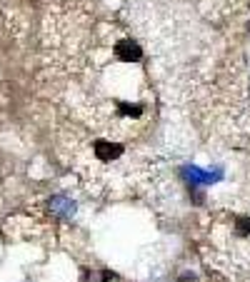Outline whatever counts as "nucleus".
Masks as SVG:
<instances>
[{"mask_svg":"<svg viewBox=\"0 0 250 282\" xmlns=\"http://www.w3.org/2000/svg\"><path fill=\"white\" fill-rule=\"evenodd\" d=\"M115 57L123 62H138L143 57V50L135 40H120L115 43Z\"/></svg>","mask_w":250,"mask_h":282,"instance_id":"f257e3e1","label":"nucleus"},{"mask_svg":"<svg viewBox=\"0 0 250 282\" xmlns=\"http://www.w3.org/2000/svg\"><path fill=\"white\" fill-rule=\"evenodd\" d=\"M123 155V145L118 143H108V140H98L95 143V158L100 163H113Z\"/></svg>","mask_w":250,"mask_h":282,"instance_id":"f03ea898","label":"nucleus"}]
</instances>
